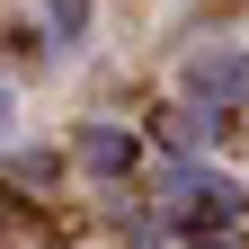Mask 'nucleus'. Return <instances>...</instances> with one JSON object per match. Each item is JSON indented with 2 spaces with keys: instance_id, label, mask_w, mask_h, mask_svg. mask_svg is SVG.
<instances>
[{
  "instance_id": "f03ea898",
  "label": "nucleus",
  "mask_w": 249,
  "mask_h": 249,
  "mask_svg": "<svg viewBox=\"0 0 249 249\" xmlns=\"http://www.w3.org/2000/svg\"><path fill=\"white\" fill-rule=\"evenodd\" d=\"M240 98H249V53H196V62H187V107L231 116Z\"/></svg>"
},
{
  "instance_id": "39448f33",
  "label": "nucleus",
  "mask_w": 249,
  "mask_h": 249,
  "mask_svg": "<svg viewBox=\"0 0 249 249\" xmlns=\"http://www.w3.org/2000/svg\"><path fill=\"white\" fill-rule=\"evenodd\" d=\"M187 249H249V240H231V231H187Z\"/></svg>"
},
{
  "instance_id": "f257e3e1",
  "label": "nucleus",
  "mask_w": 249,
  "mask_h": 249,
  "mask_svg": "<svg viewBox=\"0 0 249 249\" xmlns=\"http://www.w3.org/2000/svg\"><path fill=\"white\" fill-rule=\"evenodd\" d=\"M169 205H178L187 231H223L231 213H240V187H231L223 169H178V178H169Z\"/></svg>"
},
{
  "instance_id": "20e7f679",
  "label": "nucleus",
  "mask_w": 249,
  "mask_h": 249,
  "mask_svg": "<svg viewBox=\"0 0 249 249\" xmlns=\"http://www.w3.org/2000/svg\"><path fill=\"white\" fill-rule=\"evenodd\" d=\"M80 27H89V0H53V45H80Z\"/></svg>"
},
{
  "instance_id": "7ed1b4c3",
  "label": "nucleus",
  "mask_w": 249,
  "mask_h": 249,
  "mask_svg": "<svg viewBox=\"0 0 249 249\" xmlns=\"http://www.w3.org/2000/svg\"><path fill=\"white\" fill-rule=\"evenodd\" d=\"M80 160L89 169H98V178H124V169H134V134H116V124H80Z\"/></svg>"
}]
</instances>
